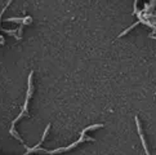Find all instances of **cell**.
<instances>
[{"mask_svg": "<svg viewBox=\"0 0 156 155\" xmlns=\"http://www.w3.org/2000/svg\"><path fill=\"white\" fill-rule=\"evenodd\" d=\"M32 76H34V71H30V75H28V80H27V82H28L27 83L28 88H27V95H26V100H25V105H23V107H22V110H21V114H19L17 118L12 122V127H11V129H9V133H11V136H13L16 140H18L21 144H23V145H25V141L22 140V137L17 133V131H16L14 127H16V124H17V123L21 120L22 118L28 116V103H30L32 93H34V83H32Z\"/></svg>", "mask_w": 156, "mask_h": 155, "instance_id": "6da1fadb", "label": "cell"}, {"mask_svg": "<svg viewBox=\"0 0 156 155\" xmlns=\"http://www.w3.org/2000/svg\"><path fill=\"white\" fill-rule=\"evenodd\" d=\"M49 129H50V124H48L47 127H45V131H44V133H43V137H41V140L39 141V144H36V146H35V147H31V149H30V147L26 146V144H25L23 146H25L26 149H27V151H26V154H23V155H30V154H32V153H35V151H36V149H38V147H40V146H41V144L44 142L45 137H47V134H48V132H49Z\"/></svg>", "mask_w": 156, "mask_h": 155, "instance_id": "7a4b0ae2", "label": "cell"}, {"mask_svg": "<svg viewBox=\"0 0 156 155\" xmlns=\"http://www.w3.org/2000/svg\"><path fill=\"white\" fill-rule=\"evenodd\" d=\"M135 124H137V131H138V134H139V138H141V142H142V146L145 149V153L146 155H150V151H148V147H147V144H146V138L143 136V132H142V127H141V123H139V119L138 116H135Z\"/></svg>", "mask_w": 156, "mask_h": 155, "instance_id": "3957f363", "label": "cell"}, {"mask_svg": "<svg viewBox=\"0 0 156 155\" xmlns=\"http://www.w3.org/2000/svg\"><path fill=\"white\" fill-rule=\"evenodd\" d=\"M6 22H16V23H19V26H25V25H31L32 23V18L30 16L27 17H23V18H6L4 19Z\"/></svg>", "mask_w": 156, "mask_h": 155, "instance_id": "277c9868", "label": "cell"}, {"mask_svg": "<svg viewBox=\"0 0 156 155\" xmlns=\"http://www.w3.org/2000/svg\"><path fill=\"white\" fill-rule=\"evenodd\" d=\"M11 4H12V1H8V3H6V5H5V6H4V8H3V9H1V12H0V31H4V28H3V27H1V21H3V19H1V18H3V14H4V12H5V9H6V8H8V6H9V5H11Z\"/></svg>", "mask_w": 156, "mask_h": 155, "instance_id": "5b68a950", "label": "cell"}, {"mask_svg": "<svg viewBox=\"0 0 156 155\" xmlns=\"http://www.w3.org/2000/svg\"><path fill=\"white\" fill-rule=\"evenodd\" d=\"M5 43V40H4V38H3L1 36V35H0V45H3V44H4Z\"/></svg>", "mask_w": 156, "mask_h": 155, "instance_id": "8992f818", "label": "cell"}, {"mask_svg": "<svg viewBox=\"0 0 156 155\" xmlns=\"http://www.w3.org/2000/svg\"><path fill=\"white\" fill-rule=\"evenodd\" d=\"M150 38H152V39H155V40H156V36H152V35H150Z\"/></svg>", "mask_w": 156, "mask_h": 155, "instance_id": "52a82bcc", "label": "cell"}]
</instances>
